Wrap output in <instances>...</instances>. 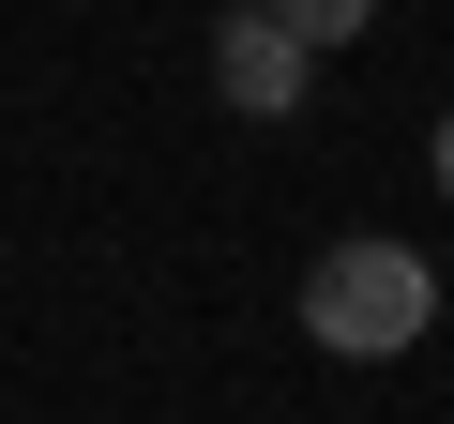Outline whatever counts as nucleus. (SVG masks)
<instances>
[{"mask_svg": "<svg viewBox=\"0 0 454 424\" xmlns=\"http://www.w3.org/2000/svg\"><path fill=\"white\" fill-rule=\"evenodd\" d=\"M273 16H288V31H303V46H348V31H364V16H379V0H273Z\"/></svg>", "mask_w": 454, "mask_h": 424, "instance_id": "7ed1b4c3", "label": "nucleus"}, {"mask_svg": "<svg viewBox=\"0 0 454 424\" xmlns=\"http://www.w3.org/2000/svg\"><path fill=\"white\" fill-rule=\"evenodd\" d=\"M439 197H454V122H439Z\"/></svg>", "mask_w": 454, "mask_h": 424, "instance_id": "20e7f679", "label": "nucleus"}, {"mask_svg": "<svg viewBox=\"0 0 454 424\" xmlns=\"http://www.w3.org/2000/svg\"><path fill=\"white\" fill-rule=\"evenodd\" d=\"M303 334L348 349V364H394V349L439 334V273H424L409 243H333V258L303 273Z\"/></svg>", "mask_w": 454, "mask_h": 424, "instance_id": "f257e3e1", "label": "nucleus"}, {"mask_svg": "<svg viewBox=\"0 0 454 424\" xmlns=\"http://www.w3.org/2000/svg\"><path fill=\"white\" fill-rule=\"evenodd\" d=\"M212 91L243 106V122H288V106L318 91V46H303V31L273 16V0H243V16L212 31Z\"/></svg>", "mask_w": 454, "mask_h": 424, "instance_id": "f03ea898", "label": "nucleus"}]
</instances>
